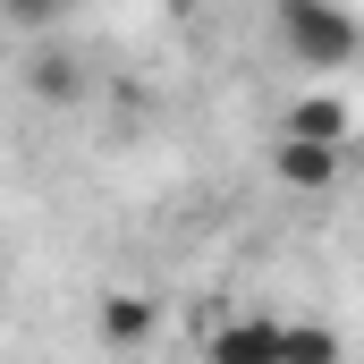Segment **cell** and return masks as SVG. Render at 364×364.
<instances>
[{"label": "cell", "mask_w": 364, "mask_h": 364, "mask_svg": "<svg viewBox=\"0 0 364 364\" xmlns=\"http://www.w3.org/2000/svg\"><path fill=\"white\" fill-rule=\"evenodd\" d=\"M348 127H356L348 93H296L288 119H279V136H296V144H339V153H348Z\"/></svg>", "instance_id": "cell-4"}, {"label": "cell", "mask_w": 364, "mask_h": 364, "mask_svg": "<svg viewBox=\"0 0 364 364\" xmlns=\"http://www.w3.org/2000/svg\"><path fill=\"white\" fill-rule=\"evenodd\" d=\"M279 364H348L331 322H279Z\"/></svg>", "instance_id": "cell-6"}, {"label": "cell", "mask_w": 364, "mask_h": 364, "mask_svg": "<svg viewBox=\"0 0 364 364\" xmlns=\"http://www.w3.org/2000/svg\"><path fill=\"white\" fill-rule=\"evenodd\" d=\"M93 331H102V348L136 356V348H153V331H161V305H153L144 288H110V296L93 305Z\"/></svg>", "instance_id": "cell-2"}, {"label": "cell", "mask_w": 364, "mask_h": 364, "mask_svg": "<svg viewBox=\"0 0 364 364\" xmlns=\"http://www.w3.org/2000/svg\"><path fill=\"white\" fill-rule=\"evenodd\" d=\"M272 34H279V51H288L296 68H348L364 51V26L348 9H322V0H279Z\"/></svg>", "instance_id": "cell-1"}, {"label": "cell", "mask_w": 364, "mask_h": 364, "mask_svg": "<svg viewBox=\"0 0 364 364\" xmlns=\"http://www.w3.org/2000/svg\"><path fill=\"white\" fill-rule=\"evenodd\" d=\"M348 170V153L339 144H296V136H272V178L288 195H322V186H339Z\"/></svg>", "instance_id": "cell-3"}, {"label": "cell", "mask_w": 364, "mask_h": 364, "mask_svg": "<svg viewBox=\"0 0 364 364\" xmlns=\"http://www.w3.org/2000/svg\"><path fill=\"white\" fill-rule=\"evenodd\" d=\"M34 93H43V102H77V93H85V68H77L68 51H43V60H34Z\"/></svg>", "instance_id": "cell-7"}, {"label": "cell", "mask_w": 364, "mask_h": 364, "mask_svg": "<svg viewBox=\"0 0 364 364\" xmlns=\"http://www.w3.org/2000/svg\"><path fill=\"white\" fill-rule=\"evenodd\" d=\"M203 356H212V364H279V322L237 314V322H220V331L203 339Z\"/></svg>", "instance_id": "cell-5"}]
</instances>
